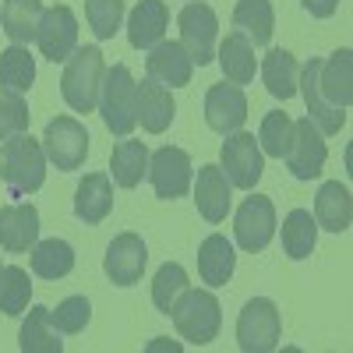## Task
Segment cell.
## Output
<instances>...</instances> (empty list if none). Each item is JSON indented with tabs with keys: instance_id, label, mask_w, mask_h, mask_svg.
Here are the masks:
<instances>
[{
	"instance_id": "obj_1",
	"label": "cell",
	"mask_w": 353,
	"mask_h": 353,
	"mask_svg": "<svg viewBox=\"0 0 353 353\" xmlns=\"http://www.w3.org/2000/svg\"><path fill=\"white\" fill-rule=\"evenodd\" d=\"M0 181L14 198L32 194L46 181V152L32 134H14L0 145Z\"/></svg>"
},
{
	"instance_id": "obj_2",
	"label": "cell",
	"mask_w": 353,
	"mask_h": 353,
	"mask_svg": "<svg viewBox=\"0 0 353 353\" xmlns=\"http://www.w3.org/2000/svg\"><path fill=\"white\" fill-rule=\"evenodd\" d=\"M103 50L99 46H81L64 61V78H61V96L74 113H92L99 103L103 88Z\"/></svg>"
},
{
	"instance_id": "obj_3",
	"label": "cell",
	"mask_w": 353,
	"mask_h": 353,
	"mask_svg": "<svg viewBox=\"0 0 353 353\" xmlns=\"http://www.w3.org/2000/svg\"><path fill=\"white\" fill-rule=\"evenodd\" d=\"M170 318H173L176 332H181L191 346H209L219 336V325H223V311H219L216 293L191 290V286L173 301Z\"/></svg>"
},
{
	"instance_id": "obj_4",
	"label": "cell",
	"mask_w": 353,
	"mask_h": 353,
	"mask_svg": "<svg viewBox=\"0 0 353 353\" xmlns=\"http://www.w3.org/2000/svg\"><path fill=\"white\" fill-rule=\"evenodd\" d=\"M99 113H103V124L117 134V138H128L138 128V117H134V78L128 71V64H113L103 74V88H99Z\"/></svg>"
},
{
	"instance_id": "obj_5",
	"label": "cell",
	"mask_w": 353,
	"mask_h": 353,
	"mask_svg": "<svg viewBox=\"0 0 353 353\" xmlns=\"http://www.w3.org/2000/svg\"><path fill=\"white\" fill-rule=\"evenodd\" d=\"M283 336V321H279V307L269 297H254L244 304L241 318H237V343L244 353H272L279 346Z\"/></svg>"
},
{
	"instance_id": "obj_6",
	"label": "cell",
	"mask_w": 353,
	"mask_h": 353,
	"mask_svg": "<svg viewBox=\"0 0 353 353\" xmlns=\"http://www.w3.org/2000/svg\"><path fill=\"white\" fill-rule=\"evenodd\" d=\"M43 152H46V163H53L57 170H81L85 166V156H88V131L81 121L74 117H53L43 131Z\"/></svg>"
},
{
	"instance_id": "obj_7",
	"label": "cell",
	"mask_w": 353,
	"mask_h": 353,
	"mask_svg": "<svg viewBox=\"0 0 353 353\" xmlns=\"http://www.w3.org/2000/svg\"><path fill=\"white\" fill-rule=\"evenodd\" d=\"M219 170L226 173V181L241 191H251L261 173H265V152L258 149L254 134L248 131H233L223 141V152H219Z\"/></svg>"
},
{
	"instance_id": "obj_8",
	"label": "cell",
	"mask_w": 353,
	"mask_h": 353,
	"mask_svg": "<svg viewBox=\"0 0 353 353\" xmlns=\"http://www.w3.org/2000/svg\"><path fill=\"white\" fill-rule=\"evenodd\" d=\"M233 237H237V248L254 254L265 251L276 237V205L265 194H251L241 201L237 216H233Z\"/></svg>"
},
{
	"instance_id": "obj_9",
	"label": "cell",
	"mask_w": 353,
	"mask_h": 353,
	"mask_svg": "<svg viewBox=\"0 0 353 353\" xmlns=\"http://www.w3.org/2000/svg\"><path fill=\"white\" fill-rule=\"evenodd\" d=\"M176 25H181V46L188 50L191 64L205 68L216 57V36H219V18L209 4H188L181 14H176Z\"/></svg>"
},
{
	"instance_id": "obj_10",
	"label": "cell",
	"mask_w": 353,
	"mask_h": 353,
	"mask_svg": "<svg viewBox=\"0 0 353 353\" xmlns=\"http://www.w3.org/2000/svg\"><path fill=\"white\" fill-rule=\"evenodd\" d=\"M152 181V191L156 198L163 201H173L191 191V181H194V166H191V156L184 149H173V145H163L149 156V173Z\"/></svg>"
},
{
	"instance_id": "obj_11",
	"label": "cell",
	"mask_w": 353,
	"mask_h": 353,
	"mask_svg": "<svg viewBox=\"0 0 353 353\" xmlns=\"http://www.w3.org/2000/svg\"><path fill=\"white\" fill-rule=\"evenodd\" d=\"M36 46L50 64H64L68 57L78 50V18L68 4H57L43 11L39 32H36Z\"/></svg>"
},
{
	"instance_id": "obj_12",
	"label": "cell",
	"mask_w": 353,
	"mask_h": 353,
	"mask_svg": "<svg viewBox=\"0 0 353 353\" xmlns=\"http://www.w3.org/2000/svg\"><path fill=\"white\" fill-rule=\"evenodd\" d=\"M329 159V145H325V134H321L307 117L293 121V145L286 152V170L297 176V181H314L321 173Z\"/></svg>"
},
{
	"instance_id": "obj_13",
	"label": "cell",
	"mask_w": 353,
	"mask_h": 353,
	"mask_svg": "<svg viewBox=\"0 0 353 353\" xmlns=\"http://www.w3.org/2000/svg\"><path fill=\"white\" fill-rule=\"evenodd\" d=\"M145 265H149V251H145V241L138 233H121V237L110 241L103 269L113 286H134L145 272Z\"/></svg>"
},
{
	"instance_id": "obj_14",
	"label": "cell",
	"mask_w": 353,
	"mask_h": 353,
	"mask_svg": "<svg viewBox=\"0 0 353 353\" xmlns=\"http://www.w3.org/2000/svg\"><path fill=\"white\" fill-rule=\"evenodd\" d=\"M248 121V96L241 85H212L209 92H205V124L219 134H233L241 131Z\"/></svg>"
},
{
	"instance_id": "obj_15",
	"label": "cell",
	"mask_w": 353,
	"mask_h": 353,
	"mask_svg": "<svg viewBox=\"0 0 353 353\" xmlns=\"http://www.w3.org/2000/svg\"><path fill=\"white\" fill-rule=\"evenodd\" d=\"M173 113H176V103L166 85H159L156 78L134 81V117L149 134H163L173 124Z\"/></svg>"
},
{
	"instance_id": "obj_16",
	"label": "cell",
	"mask_w": 353,
	"mask_h": 353,
	"mask_svg": "<svg viewBox=\"0 0 353 353\" xmlns=\"http://www.w3.org/2000/svg\"><path fill=\"white\" fill-rule=\"evenodd\" d=\"M39 241V209L36 205H4L0 209V248L11 254L32 251Z\"/></svg>"
},
{
	"instance_id": "obj_17",
	"label": "cell",
	"mask_w": 353,
	"mask_h": 353,
	"mask_svg": "<svg viewBox=\"0 0 353 353\" xmlns=\"http://www.w3.org/2000/svg\"><path fill=\"white\" fill-rule=\"evenodd\" d=\"M230 191H233V184L226 181V173L216 163H205L198 170V181H194V205H198L201 219L223 223L230 216V205H233Z\"/></svg>"
},
{
	"instance_id": "obj_18",
	"label": "cell",
	"mask_w": 353,
	"mask_h": 353,
	"mask_svg": "<svg viewBox=\"0 0 353 353\" xmlns=\"http://www.w3.org/2000/svg\"><path fill=\"white\" fill-rule=\"evenodd\" d=\"M318 96L339 110H350V103H353V53L350 50H336L321 61Z\"/></svg>"
},
{
	"instance_id": "obj_19",
	"label": "cell",
	"mask_w": 353,
	"mask_h": 353,
	"mask_svg": "<svg viewBox=\"0 0 353 353\" xmlns=\"http://www.w3.org/2000/svg\"><path fill=\"white\" fill-rule=\"evenodd\" d=\"M318 68H321V61L311 57V61L301 68V81H297V88L304 92V103H307V121L321 134H339L343 124H346V110H339V106H332V103H325L318 96Z\"/></svg>"
},
{
	"instance_id": "obj_20",
	"label": "cell",
	"mask_w": 353,
	"mask_h": 353,
	"mask_svg": "<svg viewBox=\"0 0 353 353\" xmlns=\"http://www.w3.org/2000/svg\"><path fill=\"white\" fill-rule=\"evenodd\" d=\"M145 68H149V78H156L159 85H170V88H181L191 81V57L181 43H173V39H163L149 50V57H145Z\"/></svg>"
},
{
	"instance_id": "obj_21",
	"label": "cell",
	"mask_w": 353,
	"mask_h": 353,
	"mask_svg": "<svg viewBox=\"0 0 353 353\" xmlns=\"http://www.w3.org/2000/svg\"><path fill=\"white\" fill-rule=\"evenodd\" d=\"M166 25H170V11L163 0H138L128 18V43L134 50H152L156 43H163Z\"/></svg>"
},
{
	"instance_id": "obj_22",
	"label": "cell",
	"mask_w": 353,
	"mask_h": 353,
	"mask_svg": "<svg viewBox=\"0 0 353 353\" xmlns=\"http://www.w3.org/2000/svg\"><path fill=\"white\" fill-rule=\"evenodd\" d=\"M113 209V184H110V173H85L81 184L74 191V216L85 226H96L110 216Z\"/></svg>"
},
{
	"instance_id": "obj_23",
	"label": "cell",
	"mask_w": 353,
	"mask_h": 353,
	"mask_svg": "<svg viewBox=\"0 0 353 353\" xmlns=\"http://www.w3.org/2000/svg\"><path fill=\"white\" fill-rule=\"evenodd\" d=\"M350 219H353V198H350L346 184H339V181L321 184L318 198H314V223L329 233H346Z\"/></svg>"
},
{
	"instance_id": "obj_24",
	"label": "cell",
	"mask_w": 353,
	"mask_h": 353,
	"mask_svg": "<svg viewBox=\"0 0 353 353\" xmlns=\"http://www.w3.org/2000/svg\"><path fill=\"white\" fill-rule=\"evenodd\" d=\"M233 265H237V254H233V244L223 237V233H209L198 248V276L209 286H226L233 276Z\"/></svg>"
},
{
	"instance_id": "obj_25",
	"label": "cell",
	"mask_w": 353,
	"mask_h": 353,
	"mask_svg": "<svg viewBox=\"0 0 353 353\" xmlns=\"http://www.w3.org/2000/svg\"><path fill=\"white\" fill-rule=\"evenodd\" d=\"M149 173V149H145V141H134V138H124L113 145V156H110V176L117 188H138L141 176Z\"/></svg>"
},
{
	"instance_id": "obj_26",
	"label": "cell",
	"mask_w": 353,
	"mask_h": 353,
	"mask_svg": "<svg viewBox=\"0 0 353 353\" xmlns=\"http://www.w3.org/2000/svg\"><path fill=\"white\" fill-rule=\"evenodd\" d=\"M219 68H223V78L230 85H251L254 81L258 61H254V46L244 32H230L219 43Z\"/></svg>"
},
{
	"instance_id": "obj_27",
	"label": "cell",
	"mask_w": 353,
	"mask_h": 353,
	"mask_svg": "<svg viewBox=\"0 0 353 353\" xmlns=\"http://www.w3.org/2000/svg\"><path fill=\"white\" fill-rule=\"evenodd\" d=\"M261 81L265 88L276 96V99H293L297 96V81H301V68H297V57L290 50H269L261 61Z\"/></svg>"
},
{
	"instance_id": "obj_28",
	"label": "cell",
	"mask_w": 353,
	"mask_h": 353,
	"mask_svg": "<svg viewBox=\"0 0 353 353\" xmlns=\"http://www.w3.org/2000/svg\"><path fill=\"white\" fill-rule=\"evenodd\" d=\"M39 21H43V0H4L0 8V25L11 43L28 46L39 32Z\"/></svg>"
},
{
	"instance_id": "obj_29",
	"label": "cell",
	"mask_w": 353,
	"mask_h": 353,
	"mask_svg": "<svg viewBox=\"0 0 353 353\" xmlns=\"http://www.w3.org/2000/svg\"><path fill=\"white\" fill-rule=\"evenodd\" d=\"M18 350L21 353H61L64 350L61 332L50 321V307L36 304L28 311V318L21 321V332H18Z\"/></svg>"
},
{
	"instance_id": "obj_30",
	"label": "cell",
	"mask_w": 353,
	"mask_h": 353,
	"mask_svg": "<svg viewBox=\"0 0 353 353\" xmlns=\"http://www.w3.org/2000/svg\"><path fill=\"white\" fill-rule=\"evenodd\" d=\"M233 28L244 32L254 46H265L272 39V28H276L272 0H237V8H233Z\"/></svg>"
},
{
	"instance_id": "obj_31",
	"label": "cell",
	"mask_w": 353,
	"mask_h": 353,
	"mask_svg": "<svg viewBox=\"0 0 353 353\" xmlns=\"http://www.w3.org/2000/svg\"><path fill=\"white\" fill-rule=\"evenodd\" d=\"M36 81V61L28 46H8L0 53V92H14V96H25Z\"/></svg>"
},
{
	"instance_id": "obj_32",
	"label": "cell",
	"mask_w": 353,
	"mask_h": 353,
	"mask_svg": "<svg viewBox=\"0 0 353 353\" xmlns=\"http://www.w3.org/2000/svg\"><path fill=\"white\" fill-rule=\"evenodd\" d=\"M74 269V248L61 237L36 241L32 248V272L39 279H64Z\"/></svg>"
},
{
	"instance_id": "obj_33",
	"label": "cell",
	"mask_w": 353,
	"mask_h": 353,
	"mask_svg": "<svg viewBox=\"0 0 353 353\" xmlns=\"http://www.w3.org/2000/svg\"><path fill=\"white\" fill-rule=\"evenodd\" d=\"M314 241H318V223L307 209H293L286 219H283V251L286 258L293 261H304L311 251H314Z\"/></svg>"
},
{
	"instance_id": "obj_34",
	"label": "cell",
	"mask_w": 353,
	"mask_h": 353,
	"mask_svg": "<svg viewBox=\"0 0 353 353\" xmlns=\"http://www.w3.org/2000/svg\"><path fill=\"white\" fill-rule=\"evenodd\" d=\"M28 297H32V283L21 265H4L0 272V311L8 318H18L28 311Z\"/></svg>"
},
{
	"instance_id": "obj_35",
	"label": "cell",
	"mask_w": 353,
	"mask_h": 353,
	"mask_svg": "<svg viewBox=\"0 0 353 353\" xmlns=\"http://www.w3.org/2000/svg\"><path fill=\"white\" fill-rule=\"evenodd\" d=\"M290 145H293V121H290L283 110L265 113L261 131H258V149L265 156H272V159H286Z\"/></svg>"
},
{
	"instance_id": "obj_36",
	"label": "cell",
	"mask_w": 353,
	"mask_h": 353,
	"mask_svg": "<svg viewBox=\"0 0 353 353\" xmlns=\"http://www.w3.org/2000/svg\"><path fill=\"white\" fill-rule=\"evenodd\" d=\"M184 290H188V272H184V265L166 261L163 269L156 272V279H152V304H156L163 314H170L173 301L181 297Z\"/></svg>"
},
{
	"instance_id": "obj_37",
	"label": "cell",
	"mask_w": 353,
	"mask_h": 353,
	"mask_svg": "<svg viewBox=\"0 0 353 353\" xmlns=\"http://www.w3.org/2000/svg\"><path fill=\"white\" fill-rule=\"evenodd\" d=\"M85 18L96 39H113L124 21V0H85Z\"/></svg>"
},
{
	"instance_id": "obj_38",
	"label": "cell",
	"mask_w": 353,
	"mask_h": 353,
	"mask_svg": "<svg viewBox=\"0 0 353 353\" xmlns=\"http://www.w3.org/2000/svg\"><path fill=\"white\" fill-rule=\"evenodd\" d=\"M88 318H92V304H88L85 297H68V301L57 304V311H50V321H53V329L61 332V336L85 332Z\"/></svg>"
},
{
	"instance_id": "obj_39",
	"label": "cell",
	"mask_w": 353,
	"mask_h": 353,
	"mask_svg": "<svg viewBox=\"0 0 353 353\" xmlns=\"http://www.w3.org/2000/svg\"><path fill=\"white\" fill-rule=\"evenodd\" d=\"M28 117H32V113H28V106H25L21 96L0 92V141H8L14 134H25Z\"/></svg>"
},
{
	"instance_id": "obj_40",
	"label": "cell",
	"mask_w": 353,
	"mask_h": 353,
	"mask_svg": "<svg viewBox=\"0 0 353 353\" xmlns=\"http://www.w3.org/2000/svg\"><path fill=\"white\" fill-rule=\"evenodd\" d=\"M304 11L311 18H332L339 11V0H304Z\"/></svg>"
},
{
	"instance_id": "obj_41",
	"label": "cell",
	"mask_w": 353,
	"mask_h": 353,
	"mask_svg": "<svg viewBox=\"0 0 353 353\" xmlns=\"http://www.w3.org/2000/svg\"><path fill=\"white\" fill-rule=\"evenodd\" d=\"M0 272H4V265H0Z\"/></svg>"
}]
</instances>
